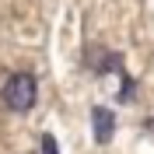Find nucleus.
<instances>
[{
	"mask_svg": "<svg viewBox=\"0 0 154 154\" xmlns=\"http://www.w3.org/2000/svg\"><path fill=\"white\" fill-rule=\"evenodd\" d=\"M38 98V81L35 74H11L7 84H4V102H7V109H14V112H28L32 105H35Z\"/></svg>",
	"mask_w": 154,
	"mask_h": 154,
	"instance_id": "f257e3e1",
	"label": "nucleus"
},
{
	"mask_svg": "<svg viewBox=\"0 0 154 154\" xmlns=\"http://www.w3.org/2000/svg\"><path fill=\"white\" fill-rule=\"evenodd\" d=\"M91 123H95V140H98V144H109L112 133H116L112 112H109V109H95V112H91Z\"/></svg>",
	"mask_w": 154,
	"mask_h": 154,
	"instance_id": "f03ea898",
	"label": "nucleus"
},
{
	"mask_svg": "<svg viewBox=\"0 0 154 154\" xmlns=\"http://www.w3.org/2000/svg\"><path fill=\"white\" fill-rule=\"evenodd\" d=\"M42 154H60V147H56L53 137H42Z\"/></svg>",
	"mask_w": 154,
	"mask_h": 154,
	"instance_id": "7ed1b4c3",
	"label": "nucleus"
}]
</instances>
